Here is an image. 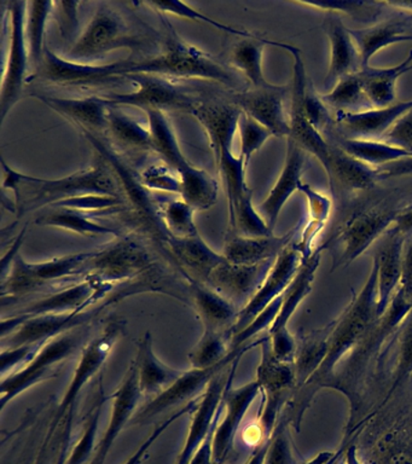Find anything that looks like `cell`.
<instances>
[{
    "instance_id": "44dd1931",
    "label": "cell",
    "mask_w": 412,
    "mask_h": 464,
    "mask_svg": "<svg viewBox=\"0 0 412 464\" xmlns=\"http://www.w3.org/2000/svg\"><path fill=\"white\" fill-rule=\"evenodd\" d=\"M305 154L306 151L300 148L292 138H287V156H285L283 169L265 201L259 206V213L262 214L273 231L285 203L295 191L299 190L300 185L302 183V170L306 162Z\"/></svg>"
},
{
    "instance_id": "bcb514c9",
    "label": "cell",
    "mask_w": 412,
    "mask_h": 464,
    "mask_svg": "<svg viewBox=\"0 0 412 464\" xmlns=\"http://www.w3.org/2000/svg\"><path fill=\"white\" fill-rule=\"evenodd\" d=\"M331 330H328L324 336L307 341L296 352L294 362L295 376L296 381L302 384V386H305L307 381L317 372L325 357H327L328 339Z\"/></svg>"
},
{
    "instance_id": "f6af8a7d",
    "label": "cell",
    "mask_w": 412,
    "mask_h": 464,
    "mask_svg": "<svg viewBox=\"0 0 412 464\" xmlns=\"http://www.w3.org/2000/svg\"><path fill=\"white\" fill-rule=\"evenodd\" d=\"M300 5L327 11L329 14H345L357 21L376 22L383 14L386 5L383 2L372 0H316V2H298Z\"/></svg>"
},
{
    "instance_id": "8992f818",
    "label": "cell",
    "mask_w": 412,
    "mask_h": 464,
    "mask_svg": "<svg viewBox=\"0 0 412 464\" xmlns=\"http://www.w3.org/2000/svg\"><path fill=\"white\" fill-rule=\"evenodd\" d=\"M92 256V252L70 254L42 263H27L21 256L15 257L9 271L2 276V299L19 297L38 292L53 283L81 276L82 265Z\"/></svg>"
},
{
    "instance_id": "d6986e66",
    "label": "cell",
    "mask_w": 412,
    "mask_h": 464,
    "mask_svg": "<svg viewBox=\"0 0 412 464\" xmlns=\"http://www.w3.org/2000/svg\"><path fill=\"white\" fill-rule=\"evenodd\" d=\"M241 357L234 362L231 368L229 383L223 397V415L222 422L216 423L215 430V450L216 456L222 457L223 453L229 449L233 442L235 435L240 430L242 420L247 415L256 397L262 393V388L258 381H253L244 384V386L233 388L235 372H236L238 362Z\"/></svg>"
},
{
    "instance_id": "836d02e7",
    "label": "cell",
    "mask_w": 412,
    "mask_h": 464,
    "mask_svg": "<svg viewBox=\"0 0 412 464\" xmlns=\"http://www.w3.org/2000/svg\"><path fill=\"white\" fill-rule=\"evenodd\" d=\"M265 44L273 45V42L256 36L244 38L234 46L230 54V64L240 71L254 89H265L273 85L265 78L263 71V51Z\"/></svg>"
},
{
    "instance_id": "d590c367",
    "label": "cell",
    "mask_w": 412,
    "mask_h": 464,
    "mask_svg": "<svg viewBox=\"0 0 412 464\" xmlns=\"http://www.w3.org/2000/svg\"><path fill=\"white\" fill-rule=\"evenodd\" d=\"M35 224L62 228L74 234L88 236V237L103 235L122 237L120 232L115 228L99 223L84 212L70 208H53L52 212L42 214L37 218Z\"/></svg>"
},
{
    "instance_id": "b9f144b4",
    "label": "cell",
    "mask_w": 412,
    "mask_h": 464,
    "mask_svg": "<svg viewBox=\"0 0 412 464\" xmlns=\"http://www.w3.org/2000/svg\"><path fill=\"white\" fill-rule=\"evenodd\" d=\"M321 97L328 108H336V112H359L372 109L357 72L340 80L327 94H321Z\"/></svg>"
},
{
    "instance_id": "5bb4252c",
    "label": "cell",
    "mask_w": 412,
    "mask_h": 464,
    "mask_svg": "<svg viewBox=\"0 0 412 464\" xmlns=\"http://www.w3.org/2000/svg\"><path fill=\"white\" fill-rule=\"evenodd\" d=\"M302 263V252L294 243H291L274 260L273 267L258 292L238 314L237 321L230 332L231 337L251 324L273 301L285 292L292 278L298 274Z\"/></svg>"
},
{
    "instance_id": "30bf717a",
    "label": "cell",
    "mask_w": 412,
    "mask_h": 464,
    "mask_svg": "<svg viewBox=\"0 0 412 464\" xmlns=\"http://www.w3.org/2000/svg\"><path fill=\"white\" fill-rule=\"evenodd\" d=\"M82 339H84L82 333L78 332L77 329L50 340L26 366L13 375L2 379L0 410L3 411L10 401L19 397L24 392L52 376L55 372V366L71 358L81 346Z\"/></svg>"
},
{
    "instance_id": "277c9868",
    "label": "cell",
    "mask_w": 412,
    "mask_h": 464,
    "mask_svg": "<svg viewBox=\"0 0 412 464\" xmlns=\"http://www.w3.org/2000/svg\"><path fill=\"white\" fill-rule=\"evenodd\" d=\"M153 270V259L140 243L119 237L117 242L92 252L82 265L81 274L115 288L126 282L139 281L142 276Z\"/></svg>"
},
{
    "instance_id": "cb8c5ba5",
    "label": "cell",
    "mask_w": 412,
    "mask_h": 464,
    "mask_svg": "<svg viewBox=\"0 0 412 464\" xmlns=\"http://www.w3.org/2000/svg\"><path fill=\"white\" fill-rule=\"evenodd\" d=\"M331 43V63L324 86L332 89L345 76L356 74L361 69L359 51L350 35V28L346 27L338 14H328L324 24Z\"/></svg>"
},
{
    "instance_id": "8d00e7d4",
    "label": "cell",
    "mask_w": 412,
    "mask_h": 464,
    "mask_svg": "<svg viewBox=\"0 0 412 464\" xmlns=\"http://www.w3.org/2000/svg\"><path fill=\"white\" fill-rule=\"evenodd\" d=\"M338 147L347 154L353 156L361 162L379 169L400 160L412 158V152L393 147L381 140H358V138L343 137Z\"/></svg>"
},
{
    "instance_id": "816d5d0a",
    "label": "cell",
    "mask_w": 412,
    "mask_h": 464,
    "mask_svg": "<svg viewBox=\"0 0 412 464\" xmlns=\"http://www.w3.org/2000/svg\"><path fill=\"white\" fill-rule=\"evenodd\" d=\"M265 464H295L287 422L284 420H280L274 428L267 448Z\"/></svg>"
},
{
    "instance_id": "6125c7cd",
    "label": "cell",
    "mask_w": 412,
    "mask_h": 464,
    "mask_svg": "<svg viewBox=\"0 0 412 464\" xmlns=\"http://www.w3.org/2000/svg\"><path fill=\"white\" fill-rule=\"evenodd\" d=\"M388 9H394L398 13L412 14V0H392V2H383Z\"/></svg>"
},
{
    "instance_id": "be15d7a7",
    "label": "cell",
    "mask_w": 412,
    "mask_h": 464,
    "mask_svg": "<svg viewBox=\"0 0 412 464\" xmlns=\"http://www.w3.org/2000/svg\"><path fill=\"white\" fill-rule=\"evenodd\" d=\"M343 464H360L357 456L356 446H350L346 450L345 455L342 456Z\"/></svg>"
},
{
    "instance_id": "4316f807",
    "label": "cell",
    "mask_w": 412,
    "mask_h": 464,
    "mask_svg": "<svg viewBox=\"0 0 412 464\" xmlns=\"http://www.w3.org/2000/svg\"><path fill=\"white\" fill-rule=\"evenodd\" d=\"M294 231L276 237H244L230 232L224 243L223 256L229 263L238 265H258L276 260L291 243Z\"/></svg>"
},
{
    "instance_id": "9c48e42d",
    "label": "cell",
    "mask_w": 412,
    "mask_h": 464,
    "mask_svg": "<svg viewBox=\"0 0 412 464\" xmlns=\"http://www.w3.org/2000/svg\"><path fill=\"white\" fill-rule=\"evenodd\" d=\"M8 5L10 34L9 51L5 69H3L2 93H0V111L2 121L23 96L24 83L28 82L30 68V53H28L26 24L28 3H6Z\"/></svg>"
},
{
    "instance_id": "8fae6325",
    "label": "cell",
    "mask_w": 412,
    "mask_h": 464,
    "mask_svg": "<svg viewBox=\"0 0 412 464\" xmlns=\"http://www.w3.org/2000/svg\"><path fill=\"white\" fill-rule=\"evenodd\" d=\"M260 341L262 339L244 344V346L236 348V350H231L222 362L212 366V368L186 370L183 375L168 390L151 399L144 408L137 412V422H146V420L153 419V417L160 415L162 412L169 411L175 406L183 408V406L194 401L195 397H201L204 392L207 390L209 383L219 373L224 372V370L230 364H234V362L242 357L245 352L253 347L259 346Z\"/></svg>"
},
{
    "instance_id": "ba28073f",
    "label": "cell",
    "mask_w": 412,
    "mask_h": 464,
    "mask_svg": "<svg viewBox=\"0 0 412 464\" xmlns=\"http://www.w3.org/2000/svg\"><path fill=\"white\" fill-rule=\"evenodd\" d=\"M120 47L142 50L143 39L133 34L124 17L110 6L102 4L93 14L88 27L73 43L70 51L72 60H93Z\"/></svg>"
},
{
    "instance_id": "681fc988",
    "label": "cell",
    "mask_w": 412,
    "mask_h": 464,
    "mask_svg": "<svg viewBox=\"0 0 412 464\" xmlns=\"http://www.w3.org/2000/svg\"><path fill=\"white\" fill-rule=\"evenodd\" d=\"M171 167L164 165H151L140 173V179L144 187L154 194L179 195L182 190V181L178 174H175Z\"/></svg>"
},
{
    "instance_id": "11a10c76",
    "label": "cell",
    "mask_w": 412,
    "mask_h": 464,
    "mask_svg": "<svg viewBox=\"0 0 412 464\" xmlns=\"http://www.w3.org/2000/svg\"><path fill=\"white\" fill-rule=\"evenodd\" d=\"M381 141L412 152V109L394 123Z\"/></svg>"
},
{
    "instance_id": "f546056e",
    "label": "cell",
    "mask_w": 412,
    "mask_h": 464,
    "mask_svg": "<svg viewBox=\"0 0 412 464\" xmlns=\"http://www.w3.org/2000/svg\"><path fill=\"white\" fill-rule=\"evenodd\" d=\"M408 71H412V50L401 63L394 67L374 68L369 65L357 72L372 108H385L394 104L397 80Z\"/></svg>"
},
{
    "instance_id": "ac0fdd59",
    "label": "cell",
    "mask_w": 412,
    "mask_h": 464,
    "mask_svg": "<svg viewBox=\"0 0 412 464\" xmlns=\"http://www.w3.org/2000/svg\"><path fill=\"white\" fill-rule=\"evenodd\" d=\"M113 286L103 285L96 279L85 277L84 281L72 285L67 288L56 290L42 300L35 301L24 308L20 314L30 317L43 314H62L71 312L85 311L95 307L100 301L110 295Z\"/></svg>"
},
{
    "instance_id": "603a6c76",
    "label": "cell",
    "mask_w": 412,
    "mask_h": 464,
    "mask_svg": "<svg viewBox=\"0 0 412 464\" xmlns=\"http://www.w3.org/2000/svg\"><path fill=\"white\" fill-rule=\"evenodd\" d=\"M412 109V100L399 102L389 107L372 108L359 112H336V123L345 133L347 138L358 140H381L383 136L405 114Z\"/></svg>"
},
{
    "instance_id": "52a82bcc",
    "label": "cell",
    "mask_w": 412,
    "mask_h": 464,
    "mask_svg": "<svg viewBox=\"0 0 412 464\" xmlns=\"http://www.w3.org/2000/svg\"><path fill=\"white\" fill-rule=\"evenodd\" d=\"M136 90L126 93H108L99 96L108 108L136 107L149 111H186L191 112L198 100H195L172 79L149 74L126 76Z\"/></svg>"
},
{
    "instance_id": "7402d4cb",
    "label": "cell",
    "mask_w": 412,
    "mask_h": 464,
    "mask_svg": "<svg viewBox=\"0 0 412 464\" xmlns=\"http://www.w3.org/2000/svg\"><path fill=\"white\" fill-rule=\"evenodd\" d=\"M405 237L396 228L383 236V242L374 256L378 265V317L382 318L388 310L394 295L400 286L403 274Z\"/></svg>"
},
{
    "instance_id": "1f68e13d",
    "label": "cell",
    "mask_w": 412,
    "mask_h": 464,
    "mask_svg": "<svg viewBox=\"0 0 412 464\" xmlns=\"http://www.w3.org/2000/svg\"><path fill=\"white\" fill-rule=\"evenodd\" d=\"M331 172L328 174L331 188L334 181L350 190H367L374 187L378 170L374 167L353 158L339 147L331 145Z\"/></svg>"
},
{
    "instance_id": "3957f363",
    "label": "cell",
    "mask_w": 412,
    "mask_h": 464,
    "mask_svg": "<svg viewBox=\"0 0 412 464\" xmlns=\"http://www.w3.org/2000/svg\"><path fill=\"white\" fill-rule=\"evenodd\" d=\"M378 265L374 259L370 275H369L365 285L347 307L342 317L332 326L331 334H329L327 357L317 372L307 381L306 387H313L314 384H320L327 380L338 362L353 347H356L374 322L378 321Z\"/></svg>"
},
{
    "instance_id": "9a60e30c",
    "label": "cell",
    "mask_w": 412,
    "mask_h": 464,
    "mask_svg": "<svg viewBox=\"0 0 412 464\" xmlns=\"http://www.w3.org/2000/svg\"><path fill=\"white\" fill-rule=\"evenodd\" d=\"M397 216V212L389 209H369L354 214L340 231L338 242L341 245V254L332 270L347 266L370 248L372 243L390 230Z\"/></svg>"
},
{
    "instance_id": "60d3db41",
    "label": "cell",
    "mask_w": 412,
    "mask_h": 464,
    "mask_svg": "<svg viewBox=\"0 0 412 464\" xmlns=\"http://www.w3.org/2000/svg\"><path fill=\"white\" fill-rule=\"evenodd\" d=\"M299 191L303 192L307 202H309L310 220L303 230L302 241L296 243V246L302 252L303 260H307L316 250L312 249L313 241L327 223L329 214H331V202L327 196L314 190L309 184L302 183Z\"/></svg>"
},
{
    "instance_id": "9f6ffc18",
    "label": "cell",
    "mask_w": 412,
    "mask_h": 464,
    "mask_svg": "<svg viewBox=\"0 0 412 464\" xmlns=\"http://www.w3.org/2000/svg\"><path fill=\"white\" fill-rule=\"evenodd\" d=\"M270 344L271 351L278 361L288 362V364L294 365L296 352V343L294 336L287 328L276 330V332L270 333Z\"/></svg>"
},
{
    "instance_id": "7bdbcfd3",
    "label": "cell",
    "mask_w": 412,
    "mask_h": 464,
    "mask_svg": "<svg viewBox=\"0 0 412 464\" xmlns=\"http://www.w3.org/2000/svg\"><path fill=\"white\" fill-rule=\"evenodd\" d=\"M230 232L244 237H269L273 236L265 219L253 205V191L245 192L229 212Z\"/></svg>"
},
{
    "instance_id": "db71d44e",
    "label": "cell",
    "mask_w": 412,
    "mask_h": 464,
    "mask_svg": "<svg viewBox=\"0 0 412 464\" xmlns=\"http://www.w3.org/2000/svg\"><path fill=\"white\" fill-rule=\"evenodd\" d=\"M403 329L400 335L399 362H398L396 377H394L389 394L393 393L394 390L412 372V311L410 318L405 321Z\"/></svg>"
},
{
    "instance_id": "d6a6232c",
    "label": "cell",
    "mask_w": 412,
    "mask_h": 464,
    "mask_svg": "<svg viewBox=\"0 0 412 464\" xmlns=\"http://www.w3.org/2000/svg\"><path fill=\"white\" fill-rule=\"evenodd\" d=\"M321 249L320 248L314 250L309 259L303 260L298 274L295 275L291 285L283 293V304H282L280 314H278L276 321L271 326L269 334L282 328H287L289 319L292 318L296 308L312 290L314 277H316V272L321 264Z\"/></svg>"
},
{
    "instance_id": "f35d334b",
    "label": "cell",
    "mask_w": 412,
    "mask_h": 464,
    "mask_svg": "<svg viewBox=\"0 0 412 464\" xmlns=\"http://www.w3.org/2000/svg\"><path fill=\"white\" fill-rule=\"evenodd\" d=\"M108 133L115 143L133 151H153L149 129L115 108L108 109Z\"/></svg>"
},
{
    "instance_id": "91938a15",
    "label": "cell",
    "mask_w": 412,
    "mask_h": 464,
    "mask_svg": "<svg viewBox=\"0 0 412 464\" xmlns=\"http://www.w3.org/2000/svg\"><path fill=\"white\" fill-rule=\"evenodd\" d=\"M399 290L403 293L405 300L412 304V239L404 250L403 274H401Z\"/></svg>"
},
{
    "instance_id": "7a4b0ae2",
    "label": "cell",
    "mask_w": 412,
    "mask_h": 464,
    "mask_svg": "<svg viewBox=\"0 0 412 464\" xmlns=\"http://www.w3.org/2000/svg\"><path fill=\"white\" fill-rule=\"evenodd\" d=\"M133 74H149L164 76L168 79H202L233 87L238 85L235 72L220 63L211 54L183 42L171 33L160 53L148 56L143 60H124L122 62V78Z\"/></svg>"
},
{
    "instance_id": "7c38bea8",
    "label": "cell",
    "mask_w": 412,
    "mask_h": 464,
    "mask_svg": "<svg viewBox=\"0 0 412 464\" xmlns=\"http://www.w3.org/2000/svg\"><path fill=\"white\" fill-rule=\"evenodd\" d=\"M278 47H283L294 57V76L292 85V105L289 122H291V136L292 140L311 155L316 156L323 166L325 172H331V145L321 137L320 130L313 127L307 118L305 111L306 71L303 64L302 51L298 47L280 43Z\"/></svg>"
},
{
    "instance_id": "ab89813d",
    "label": "cell",
    "mask_w": 412,
    "mask_h": 464,
    "mask_svg": "<svg viewBox=\"0 0 412 464\" xmlns=\"http://www.w3.org/2000/svg\"><path fill=\"white\" fill-rule=\"evenodd\" d=\"M158 213L162 225L169 236L177 238H189L200 236L195 224V210L186 201L166 198L158 194Z\"/></svg>"
},
{
    "instance_id": "ee69618b",
    "label": "cell",
    "mask_w": 412,
    "mask_h": 464,
    "mask_svg": "<svg viewBox=\"0 0 412 464\" xmlns=\"http://www.w3.org/2000/svg\"><path fill=\"white\" fill-rule=\"evenodd\" d=\"M230 340L231 336L227 332L205 330L196 346L187 355L191 369H208L218 365L229 354Z\"/></svg>"
},
{
    "instance_id": "83f0119b",
    "label": "cell",
    "mask_w": 412,
    "mask_h": 464,
    "mask_svg": "<svg viewBox=\"0 0 412 464\" xmlns=\"http://www.w3.org/2000/svg\"><path fill=\"white\" fill-rule=\"evenodd\" d=\"M186 278L189 283L195 310L198 318L201 319L204 329L230 334L237 321L240 310L211 286L194 278Z\"/></svg>"
},
{
    "instance_id": "484cf974",
    "label": "cell",
    "mask_w": 412,
    "mask_h": 464,
    "mask_svg": "<svg viewBox=\"0 0 412 464\" xmlns=\"http://www.w3.org/2000/svg\"><path fill=\"white\" fill-rule=\"evenodd\" d=\"M39 101L50 109L70 120L81 130L99 134L107 130L108 108L99 96L85 98H64L52 94H34Z\"/></svg>"
},
{
    "instance_id": "94428289",
    "label": "cell",
    "mask_w": 412,
    "mask_h": 464,
    "mask_svg": "<svg viewBox=\"0 0 412 464\" xmlns=\"http://www.w3.org/2000/svg\"><path fill=\"white\" fill-rule=\"evenodd\" d=\"M393 228H396L400 235L407 237L412 234V209L407 212L398 213L396 221H394Z\"/></svg>"
},
{
    "instance_id": "6f0895ef",
    "label": "cell",
    "mask_w": 412,
    "mask_h": 464,
    "mask_svg": "<svg viewBox=\"0 0 412 464\" xmlns=\"http://www.w3.org/2000/svg\"><path fill=\"white\" fill-rule=\"evenodd\" d=\"M79 2H59L55 3L57 9V24H59L60 34L63 40H74L78 28V7Z\"/></svg>"
},
{
    "instance_id": "d4e9b609",
    "label": "cell",
    "mask_w": 412,
    "mask_h": 464,
    "mask_svg": "<svg viewBox=\"0 0 412 464\" xmlns=\"http://www.w3.org/2000/svg\"><path fill=\"white\" fill-rule=\"evenodd\" d=\"M173 259L182 267L184 276L206 283L209 275L225 261L223 254L216 253L200 236L177 238L169 236L164 242Z\"/></svg>"
},
{
    "instance_id": "f907efd6",
    "label": "cell",
    "mask_w": 412,
    "mask_h": 464,
    "mask_svg": "<svg viewBox=\"0 0 412 464\" xmlns=\"http://www.w3.org/2000/svg\"><path fill=\"white\" fill-rule=\"evenodd\" d=\"M282 304H283V294L278 296L276 300L273 301L251 324L245 326L242 332L231 337L230 351L236 350V348L249 343V340L263 332V330H270L273 322L276 321L278 314H280Z\"/></svg>"
},
{
    "instance_id": "2e32d148",
    "label": "cell",
    "mask_w": 412,
    "mask_h": 464,
    "mask_svg": "<svg viewBox=\"0 0 412 464\" xmlns=\"http://www.w3.org/2000/svg\"><path fill=\"white\" fill-rule=\"evenodd\" d=\"M287 86L273 85L265 89H252L235 93L231 103L251 116L260 125L269 130L273 136H291V122L284 109Z\"/></svg>"
},
{
    "instance_id": "4fadbf2b",
    "label": "cell",
    "mask_w": 412,
    "mask_h": 464,
    "mask_svg": "<svg viewBox=\"0 0 412 464\" xmlns=\"http://www.w3.org/2000/svg\"><path fill=\"white\" fill-rule=\"evenodd\" d=\"M124 326L125 322L111 321L99 336L90 341L89 344L82 348L81 361H79L70 386H68L66 393L63 394L62 401H61L59 409L55 413L53 427L67 413L68 415H73L75 401H77L79 394H81L86 383L102 368L111 351H113L115 343L120 339L121 334L124 332Z\"/></svg>"
},
{
    "instance_id": "c3c4849f",
    "label": "cell",
    "mask_w": 412,
    "mask_h": 464,
    "mask_svg": "<svg viewBox=\"0 0 412 464\" xmlns=\"http://www.w3.org/2000/svg\"><path fill=\"white\" fill-rule=\"evenodd\" d=\"M238 132H240L241 140L240 154L238 155L244 159L245 169H248L252 156L259 151L273 134L251 116L245 115L244 112H242L240 122H238Z\"/></svg>"
},
{
    "instance_id": "74e56055",
    "label": "cell",
    "mask_w": 412,
    "mask_h": 464,
    "mask_svg": "<svg viewBox=\"0 0 412 464\" xmlns=\"http://www.w3.org/2000/svg\"><path fill=\"white\" fill-rule=\"evenodd\" d=\"M53 6H55L53 2L38 0V2L28 3L26 34L31 67L34 68V75L31 76L30 82L38 76L44 60L46 25H48L49 17L52 16Z\"/></svg>"
},
{
    "instance_id": "ffe728a7",
    "label": "cell",
    "mask_w": 412,
    "mask_h": 464,
    "mask_svg": "<svg viewBox=\"0 0 412 464\" xmlns=\"http://www.w3.org/2000/svg\"><path fill=\"white\" fill-rule=\"evenodd\" d=\"M350 35L359 51L361 69L370 65L378 51L397 43L412 40V14L400 13L367 28H350Z\"/></svg>"
},
{
    "instance_id": "f1b7e54d",
    "label": "cell",
    "mask_w": 412,
    "mask_h": 464,
    "mask_svg": "<svg viewBox=\"0 0 412 464\" xmlns=\"http://www.w3.org/2000/svg\"><path fill=\"white\" fill-rule=\"evenodd\" d=\"M135 362L140 393L147 397L155 398L164 393L184 373L183 370L171 368L158 358L150 332H147L140 340Z\"/></svg>"
},
{
    "instance_id": "680465c9",
    "label": "cell",
    "mask_w": 412,
    "mask_h": 464,
    "mask_svg": "<svg viewBox=\"0 0 412 464\" xmlns=\"http://www.w3.org/2000/svg\"><path fill=\"white\" fill-rule=\"evenodd\" d=\"M305 111L307 118L318 130H323L329 120L328 107L320 94L314 92L312 86L307 85L305 93Z\"/></svg>"
},
{
    "instance_id": "5b68a950",
    "label": "cell",
    "mask_w": 412,
    "mask_h": 464,
    "mask_svg": "<svg viewBox=\"0 0 412 464\" xmlns=\"http://www.w3.org/2000/svg\"><path fill=\"white\" fill-rule=\"evenodd\" d=\"M149 288L148 285H142V283L132 282L122 289L121 292L110 295L102 301L97 307L89 308L85 311L71 312V314H43L34 315L26 319V322L13 333L12 335L2 339L3 348L24 346V344H45L50 340L56 339L63 334L73 332L81 328L86 323L99 317L101 312L117 303L122 297L133 295Z\"/></svg>"
},
{
    "instance_id": "e0dca14e",
    "label": "cell",
    "mask_w": 412,
    "mask_h": 464,
    "mask_svg": "<svg viewBox=\"0 0 412 464\" xmlns=\"http://www.w3.org/2000/svg\"><path fill=\"white\" fill-rule=\"evenodd\" d=\"M273 261L258 265H238L225 260L209 275L205 285L242 310L258 292Z\"/></svg>"
},
{
    "instance_id": "7dc6e473",
    "label": "cell",
    "mask_w": 412,
    "mask_h": 464,
    "mask_svg": "<svg viewBox=\"0 0 412 464\" xmlns=\"http://www.w3.org/2000/svg\"><path fill=\"white\" fill-rule=\"evenodd\" d=\"M146 5L154 7V9H157L158 13L169 14H173V16L187 18V20L207 24L216 29H219V31L229 33V34L242 36L244 39L253 38V36H254L251 34V33L244 31V29H236L230 27V25L220 24V22L208 17L207 14H202L200 11L194 9V7L187 5V3L177 2V0H171V2L162 0V2H148L146 3Z\"/></svg>"
},
{
    "instance_id": "e7e4bbea",
    "label": "cell",
    "mask_w": 412,
    "mask_h": 464,
    "mask_svg": "<svg viewBox=\"0 0 412 464\" xmlns=\"http://www.w3.org/2000/svg\"><path fill=\"white\" fill-rule=\"evenodd\" d=\"M335 464H343L342 457H341V459H340L338 460V462H336Z\"/></svg>"
},
{
    "instance_id": "e575fe53",
    "label": "cell",
    "mask_w": 412,
    "mask_h": 464,
    "mask_svg": "<svg viewBox=\"0 0 412 464\" xmlns=\"http://www.w3.org/2000/svg\"><path fill=\"white\" fill-rule=\"evenodd\" d=\"M182 181L180 198L196 212L211 209L218 199L219 185L207 172L191 165L178 174Z\"/></svg>"
},
{
    "instance_id": "f5cc1de1",
    "label": "cell",
    "mask_w": 412,
    "mask_h": 464,
    "mask_svg": "<svg viewBox=\"0 0 412 464\" xmlns=\"http://www.w3.org/2000/svg\"><path fill=\"white\" fill-rule=\"evenodd\" d=\"M44 344H24V346L3 348L0 359H2V379H5L13 373L19 372L24 366L37 355Z\"/></svg>"
},
{
    "instance_id": "4dcf8cb0",
    "label": "cell",
    "mask_w": 412,
    "mask_h": 464,
    "mask_svg": "<svg viewBox=\"0 0 412 464\" xmlns=\"http://www.w3.org/2000/svg\"><path fill=\"white\" fill-rule=\"evenodd\" d=\"M147 116L153 151L164 160L166 165L176 170L177 174L182 173L191 166V163L187 161L180 148L178 138L173 130L168 115L165 111H147Z\"/></svg>"
},
{
    "instance_id": "6da1fadb",
    "label": "cell",
    "mask_w": 412,
    "mask_h": 464,
    "mask_svg": "<svg viewBox=\"0 0 412 464\" xmlns=\"http://www.w3.org/2000/svg\"><path fill=\"white\" fill-rule=\"evenodd\" d=\"M2 165L5 173L3 188H8L15 196L14 202L20 216L78 196L100 194L124 198L113 170L101 156L90 169L59 179H44L17 172L6 165L5 160H2Z\"/></svg>"
}]
</instances>
